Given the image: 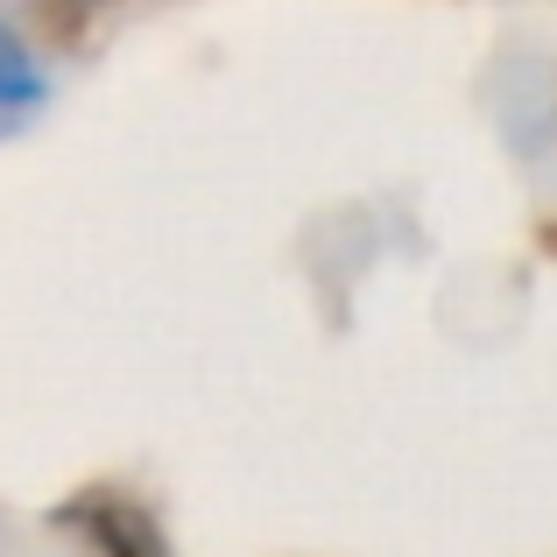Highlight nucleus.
Wrapping results in <instances>:
<instances>
[]
</instances>
